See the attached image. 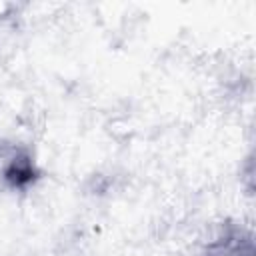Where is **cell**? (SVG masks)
I'll use <instances>...</instances> for the list:
<instances>
[{
  "label": "cell",
  "instance_id": "cell-1",
  "mask_svg": "<svg viewBox=\"0 0 256 256\" xmlns=\"http://www.w3.org/2000/svg\"><path fill=\"white\" fill-rule=\"evenodd\" d=\"M206 256H254L252 234L240 226H226L208 242Z\"/></svg>",
  "mask_w": 256,
  "mask_h": 256
}]
</instances>
